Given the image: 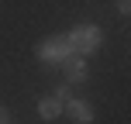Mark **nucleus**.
Returning a JSON list of instances; mask_svg holds the SVG:
<instances>
[{"label": "nucleus", "instance_id": "obj_4", "mask_svg": "<svg viewBox=\"0 0 131 124\" xmlns=\"http://www.w3.org/2000/svg\"><path fill=\"white\" fill-rule=\"evenodd\" d=\"M62 110L69 114L76 124H90V121H93V104H86V100H72V97H69V100L62 104Z\"/></svg>", "mask_w": 131, "mask_h": 124}, {"label": "nucleus", "instance_id": "obj_8", "mask_svg": "<svg viewBox=\"0 0 131 124\" xmlns=\"http://www.w3.org/2000/svg\"><path fill=\"white\" fill-rule=\"evenodd\" d=\"M0 124H10V114H7L4 107H0Z\"/></svg>", "mask_w": 131, "mask_h": 124}, {"label": "nucleus", "instance_id": "obj_5", "mask_svg": "<svg viewBox=\"0 0 131 124\" xmlns=\"http://www.w3.org/2000/svg\"><path fill=\"white\" fill-rule=\"evenodd\" d=\"M59 114H62V100L55 97V93H48V97L38 100V117L41 121H55Z\"/></svg>", "mask_w": 131, "mask_h": 124}, {"label": "nucleus", "instance_id": "obj_2", "mask_svg": "<svg viewBox=\"0 0 131 124\" xmlns=\"http://www.w3.org/2000/svg\"><path fill=\"white\" fill-rule=\"evenodd\" d=\"M69 52H72V45H69L66 35H48V38H41L38 48H35V55H38L41 62H62Z\"/></svg>", "mask_w": 131, "mask_h": 124}, {"label": "nucleus", "instance_id": "obj_3", "mask_svg": "<svg viewBox=\"0 0 131 124\" xmlns=\"http://www.w3.org/2000/svg\"><path fill=\"white\" fill-rule=\"evenodd\" d=\"M59 65H62V72H66V79H69V83H83V79L90 76V65H86V59H83L79 52H69Z\"/></svg>", "mask_w": 131, "mask_h": 124}, {"label": "nucleus", "instance_id": "obj_7", "mask_svg": "<svg viewBox=\"0 0 131 124\" xmlns=\"http://www.w3.org/2000/svg\"><path fill=\"white\" fill-rule=\"evenodd\" d=\"M117 10L128 17V14H131V0H117Z\"/></svg>", "mask_w": 131, "mask_h": 124}, {"label": "nucleus", "instance_id": "obj_1", "mask_svg": "<svg viewBox=\"0 0 131 124\" xmlns=\"http://www.w3.org/2000/svg\"><path fill=\"white\" fill-rule=\"evenodd\" d=\"M69 45H72V52H79L83 59H90L93 52H97L100 45H104V31H100L97 24H90V21H83V24H76L69 35Z\"/></svg>", "mask_w": 131, "mask_h": 124}, {"label": "nucleus", "instance_id": "obj_6", "mask_svg": "<svg viewBox=\"0 0 131 124\" xmlns=\"http://www.w3.org/2000/svg\"><path fill=\"white\" fill-rule=\"evenodd\" d=\"M55 97L66 104V100H69V86H66V83H62V86H55Z\"/></svg>", "mask_w": 131, "mask_h": 124}]
</instances>
